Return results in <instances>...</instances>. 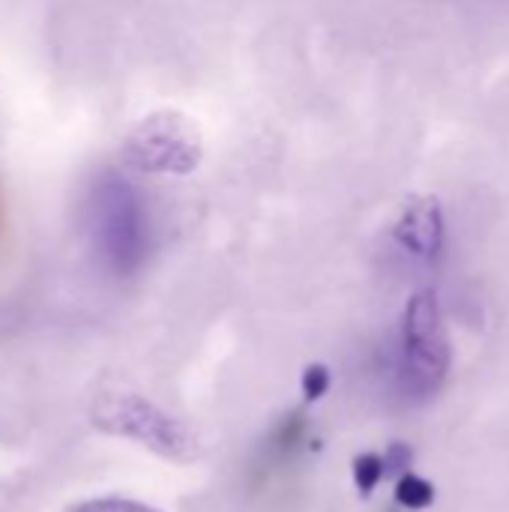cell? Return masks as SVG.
<instances>
[{"label": "cell", "mask_w": 509, "mask_h": 512, "mask_svg": "<svg viewBox=\"0 0 509 512\" xmlns=\"http://www.w3.org/2000/svg\"><path fill=\"white\" fill-rule=\"evenodd\" d=\"M87 234L114 276H132L150 255V213L141 192L120 174L96 177L87 192Z\"/></svg>", "instance_id": "1"}, {"label": "cell", "mask_w": 509, "mask_h": 512, "mask_svg": "<svg viewBox=\"0 0 509 512\" xmlns=\"http://www.w3.org/2000/svg\"><path fill=\"white\" fill-rule=\"evenodd\" d=\"M93 423L117 438L138 441L171 462H192L198 456L195 435L168 411L135 393H102L90 408Z\"/></svg>", "instance_id": "2"}, {"label": "cell", "mask_w": 509, "mask_h": 512, "mask_svg": "<svg viewBox=\"0 0 509 512\" xmlns=\"http://www.w3.org/2000/svg\"><path fill=\"white\" fill-rule=\"evenodd\" d=\"M450 369V348L441 330V312L432 291L408 300L399 333V378L414 396H429L441 387Z\"/></svg>", "instance_id": "3"}, {"label": "cell", "mask_w": 509, "mask_h": 512, "mask_svg": "<svg viewBox=\"0 0 509 512\" xmlns=\"http://www.w3.org/2000/svg\"><path fill=\"white\" fill-rule=\"evenodd\" d=\"M201 159L198 129L174 111L144 117L123 144V162L147 174H189Z\"/></svg>", "instance_id": "4"}, {"label": "cell", "mask_w": 509, "mask_h": 512, "mask_svg": "<svg viewBox=\"0 0 509 512\" xmlns=\"http://www.w3.org/2000/svg\"><path fill=\"white\" fill-rule=\"evenodd\" d=\"M396 243L414 258H435L444 243V219L435 201H414L396 222Z\"/></svg>", "instance_id": "5"}, {"label": "cell", "mask_w": 509, "mask_h": 512, "mask_svg": "<svg viewBox=\"0 0 509 512\" xmlns=\"http://www.w3.org/2000/svg\"><path fill=\"white\" fill-rule=\"evenodd\" d=\"M435 501V486L417 474H402V480L396 483V504L405 510H426Z\"/></svg>", "instance_id": "6"}, {"label": "cell", "mask_w": 509, "mask_h": 512, "mask_svg": "<svg viewBox=\"0 0 509 512\" xmlns=\"http://www.w3.org/2000/svg\"><path fill=\"white\" fill-rule=\"evenodd\" d=\"M384 474H387V468L378 453H363L354 459V486L363 498H369L381 486Z\"/></svg>", "instance_id": "7"}, {"label": "cell", "mask_w": 509, "mask_h": 512, "mask_svg": "<svg viewBox=\"0 0 509 512\" xmlns=\"http://www.w3.org/2000/svg\"><path fill=\"white\" fill-rule=\"evenodd\" d=\"M330 384H333L330 369H327V366H321V363L306 366V372H303V378H300V390H303L306 402H318V399H324V396H327V390H330Z\"/></svg>", "instance_id": "8"}, {"label": "cell", "mask_w": 509, "mask_h": 512, "mask_svg": "<svg viewBox=\"0 0 509 512\" xmlns=\"http://www.w3.org/2000/svg\"><path fill=\"white\" fill-rule=\"evenodd\" d=\"M72 512H159L141 501H129V498H93L78 504Z\"/></svg>", "instance_id": "9"}, {"label": "cell", "mask_w": 509, "mask_h": 512, "mask_svg": "<svg viewBox=\"0 0 509 512\" xmlns=\"http://www.w3.org/2000/svg\"><path fill=\"white\" fill-rule=\"evenodd\" d=\"M381 459H384L387 474H390V471L399 474V471H408V468H411V459H414V456H411V450H408L405 444H393V447L387 450V456H381Z\"/></svg>", "instance_id": "10"}]
</instances>
